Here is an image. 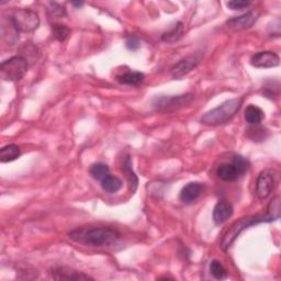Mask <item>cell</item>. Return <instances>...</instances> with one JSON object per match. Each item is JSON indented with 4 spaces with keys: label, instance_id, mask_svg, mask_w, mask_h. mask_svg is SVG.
Here are the masks:
<instances>
[{
    "label": "cell",
    "instance_id": "6da1fadb",
    "mask_svg": "<svg viewBox=\"0 0 281 281\" xmlns=\"http://www.w3.org/2000/svg\"><path fill=\"white\" fill-rule=\"evenodd\" d=\"M68 237L78 244L90 247H109L119 241V232L112 228H79L68 233Z\"/></svg>",
    "mask_w": 281,
    "mask_h": 281
},
{
    "label": "cell",
    "instance_id": "7a4b0ae2",
    "mask_svg": "<svg viewBox=\"0 0 281 281\" xmlns=\"http://www.w3.org/2000/svg\"><path fill=\"white\" fill-rule=\"evenodd\" d=\"M243 105L242 98H233L224 101L218 107L204 113L201 118V123L204 126L217 127L229 123L239 111Z\"/></svg>",
    "mask_w": 281,
    "mask_h": 281
},
{
    "label": "cell",
    "instance_id": "3957f363",
    "mask_svg": "<svg viewBox=\"0 0 281 281\" xmlns=\"http://www.w3.org/2000/svg\"><path fill=\"white\" fill-rule=\"evenodd\" d=\"M266 222H272L271 218L268 215H248L239 218L236 222L233 223L230 229L225 232L223 235V238L221 241V247L223 251L229 249L231 245L235 242V239L238 237L241 233L246 230L249 226L256 225L259 223H266Z\"/></svg>",
    "mask_w": 281,
    "mask_h": 281
},
{
    "label": "cell",
    "instance_id": "277c9868",
    "mask_svg": "<svg viewBox=\"0 0 281 281\" xmlns=\"http://www.w3.org/2000/svg\"><path fill=\"white\" fill-rule=\"evenodd\" d=\"M10 23L18 32L30 33L39 28L40 18L38 13L32 9L21 8L12 12Z\"/></svg>",
    "mask_w": 281,
    "mask_h": 281
},
{
    "label": "cell",
    "instance_id": "5b68a950",
    "mask_svg": "<svg viewBox=\"0 0 281 281\" xmlns=\"http://www.w3.org/2000/svg\"><path fill=\"white\" fill-rule=\"evenodd\" d=\"M28 59L18 55L3 61L0 65V76L6 81H18L28 72Z\"/></svg>",
    "mask_w": 281,
    "mask_h": 281
},
{
    "label": "cell",
    "instance_id": "8992f818",
    "mask_svg": "<svg viewBox=\"0 0 281 281\" xmlns=\"http://www.w3.org/2000/svg\"><path fill=\"white\" fill-rule=\"evenodd\" d=\"M194 99V96L191 93H186L181 96H163V97L156 98L153 101V107L156 111L160 112H169L175 111L178 109L186 107L190 101Z\"/></svg>",
    "mask_w": 281,
    "mask_h": 281
},
{
    "label": "cell",
    "instance_id": "52a82bcc",
    "mask_svg": "<svg viewBox=\"0 0 281 281\" xmlns=\"http://www.w3.org/2000/svg\"><path fill=\"white\" fill-rule=\"evenodd\" d=\"M277 183V171L275 169H264L257 177L256 180V196L259 200L268 198Z\"/></svg>",
    "mask_w": 281,
    "mask_h": 281
},
{
    "label": "cell",
    "instance_id": "ba28073f",
    "mask_svg": "<svg viewBox=\"0 0 281 281\" xmlns=\"http://www.w3.org/2000/svg\"><path fill=\"white\" fill-rule=\"evenodd\" d=\"M257 19H258V13L249 11L244 13L242 16L234 17L228 20L226 25L234 31H244V30L251 29L257 21Z\"/></svg>",
    "mask_w": 281,
    "mask_h": 281
},
{
    "label": "cell",
    "instance_id": "9c48e42d",
    "mask_svg": "<svg viewBox=\"0 0 281 281\" xmlns=\"http://www.w3.org/2000/svg\"><path fill=\"white\" fill-rule=\"evenodd\" d=\"M280 63V58L276 53L270 51L258 52L251 58V64L256 68H272L277 67Z\"/></svg>",
    "mask_w": 281,
    "mask_h": 281
},
{
    "label": "cell",
    "instance_id": "30bf717a",
    "mask_svg": "<svg viewBox=\"0 0 281 281\" xmlns=\"http://www.w3.org/2000/svg\"><path fill=\"white\" fill-rule=\"evenodd\" d=\"M198 65V59L196 57H186L178 61L170 68V75L174 79H179L186 76L191 71H194Z\"/></svg>",
    "mask_w": 281,
    "mask_h": 281
},
{
    "label": "cell",
    "instance_id": "8fae6325",
    "mask_svg": "<svg viewBox=\"0 0 281 281\" xmlns=\"http://www.w3.org/2000/svg\"><path fill=\"white\" fill-rule=\"evenodd\" d=\"M51 275L52 278L55 280H92L91 277L85 275L84 272L67 268V267H57V268H54Z\"/></svg>",
    "mask_w": 281,
    "mask_h": 281
},
{
    "label": "cell",
    "instance_id": "7c38bea8",
    "mask_svg": "<svg viewBox=\"0 0 281 281\" xmlns=\"http://www.w3.org/2000/svg\"><path fill=\"white\" fill-rule=\"evenodd\" d=\"M216 175L223 181L233 182L239 179V178L243 176V173L236 167L235 164L231 163V164H222V165L218 166L216 170Z\"/></svg>",
    "mask_w": 281,
    "mask_h": 281
},
{
    "label": "cell",
    "instance_id": "4fadbf2b",
    "mask_svg": "<svg viewBox=\"0 0 281 281\" xmlns=\"http://www.w3.org/2000/svg\"><path fill=\"white\" fill-rule=\"evenodd\" d=\"M203 190L202 183L200 182H190L184 186L180 191V200L186 203L190 204L194 203L197 199L201 196Z\"/></svg>",
    "mask_w": 281,
    "mask_h": 281
},
{
    "label": "cell",
    "instance_id": "5bb4252c",
    "mask_svg": "<svg viewBox=\"0 0 281 281\" xmlns=\"http://www.w3.org/2000/svg\"><path fill=\"white\" fill-rule=\"evenodd\" d=\"M233 215L232 205L226 201L217 202L213 209V221L216 225L225 223Z\"/></svg>",
    "mask_w": 281,
    "mask_h": 281
},
{
    "label": "cell",
    "instance_id": "9a60e30c",
    "mask_svg": "<svg viewBox=\"0 0 281 281\" xmlns=\"http://www.w3.org/2000/svg\"><path fill=\"white\" fill-rule=\"evenodd\" d=\"M144 79H145V75L141 72H127L116 77V80L120 84L129 86H139L143 83Z\"/></svg>",
    "mask_w": 281,
    "mask_h": 281
},
{
    "label": "cell",
    "instance_id": "2e32d148",
    "mask_svg": "<svg viewBox=\"0 0 281 281\" xmlns=\"http://www.w3.org/2000/svg\"><path fill=\"white\" fill-rule=\"evenodd\" d=\"M264 114L265 113L262 109L258 108L257 106L249 105L247 108H246V110L244 112V118H245V121L247 122L249 126H258L262 123L265 116Z\"/></svg>",
    "mask_w": 281,
    "mask_h": 281
},
{
    "label": "cell",
    "instance_id": "e0dca14e",
    "mask_svg": "<svg viewBox=\"0 0 281 281\" xmlns=\"http://www.w3.org/2000/svg\"><path fill=\"white\" fill-rule=\"evenodd\" d=\"M21 155V150L20 147L16 144H9L5 147L0 149V161L2 163H9L12 161H16Z\"/></svg>",
    "mask_w": 281,
    "mask_h": 281
},
{
    "label": "cell",
    "instance_id": "ac0fdd59",
    "mask_svg": "<svg viewBox=\"0 0 281 281\" xmlns=\"http://www.w3.org/2000/svg\"><path fill=\"white\" fill-rule=\"evenodd\" d=\"M100 183L102 189L108 194H115L122 188L121 179H119L118 177L112 176L111 174H109L106 178H104V179L100 181Z\"/></svg>",
    "mask_w": 281,
    "mask_h": 281
},
{
    "label": "cell",
    "instance_id": "d6986e66",
    "mask_svg": "<svg viewBox=\"0 0 281 281\" xmlns=\"http://www.w3.org/2000/svg\"><path fill=\"white\" fill-rule=\"evenodd\" d=\"M89 173H90L93 179L101 181L104 178H106L110 174V169H109L108 165H106L104 163H96L93 165H91L90 169H89Z\"/></svg>",
    "mask_w": 281,
    "mask_h": 281
},
{
    "label": "cell",
    "instance_id": "ffe728a7",
    "mask_svg": "<svg viewBox=\"0 0 281 281\" xmlns=\"http://www.w3.org/2000/svg\"><path fill=\"white\" fill-rule=\"evenodd\" d=\"M122 170L124 171L127 177L129 178V181H130V184H131V189H132V193H134V191L136 190V188H138V177L135 176V174L133 173L132 170V163H131V160H130V157H126L124 161H123V164H122Z\"/></svg>",
    "mask_w": 281,
    "mask_h": 281
},
{
    "label": "cell",
    "instance_id": "44dd1931",
    "mask_svg": "<svg viewBox=\"0 0 281 281\" xmlns=\"http://www.w3.org/2000/svg\"><path fill=\"white\" fill-rule=\"evenodd\" d=\"M182 33H183V24L181 22H177L173 29L163 34L162 40L168 43H173L181 38Z\"/></svg>",
    "mask_w": 281,
    "mask_h": 281
},
{
    "label": "cell",
    "instance_id": "7402d4cb",
    "mask_svg": "<svg viewBox=\"0 0 281 281\" xmlns=\"http://www.w3.org/2000/svg\"><path fill=\"white\" fill-rule=\"evenodd\" d=\"M210 273L217 280H223L228 277V271H226L222 263L218 262V260H212L211 262Z\"/></svg>",
    "mask_w": 281,
    "mask_h": 281
},
{
    "label": "cell",
    "instance_id": "603a6c76",
    "mask_svg": "<svg viewBox=\"0 0 281 281\" xmlns=\"http://www.w3.org/2000/svg\"><path fill=\"white\" fill-rule=\"evenodd\" d=\"M52 31L54 38L59 41V42H64L71 34V29L64 24H54L52 26Z\"/></svg>",
    "mask_w": 281,
    "mask_h": 281
},
{
    "label": "cell",
    "instance_id": "cb8c5ba5",
    "mask_svg": "<svg viewBox=\"0 0 281 281\" xmlns=\"http://www.w3.org/2000/svg\"><path fill=\"white\" fill-rule=\"evenodd\" d=\"M267 215H268L272 221H276L280 217V198L279 197L272 199V201L269 203Z\"/></svg>",
    "mask_w": 281,
    "mask_h": 281
},
{
    "label": "cell",
    "instance_id": "d4e9b609",
    "mask_svg": "<svg viewBox=\"0 0 281 281\" xmlns=\"http://www.w3.org/2000/svg\"><path fill=\"white\" fill-rule=\"evenodd\" d=\"M49 16L52 18H63L66 16V10L63 6H60L57 3H50L49 4Z\"/></svg>",
    "mask_w": 281,
    "mask_h": 281
},
{
    "label": "cell",
    "instance_id": "484cf974",
    "mask_svg": "<svg viewBox=\"0 0 281 281\" xmlns=\"http://www.w3.org/2000/svg\"><path fill=\"white\" fill-rule=\"evenodd\" d=\"M232 163L235 164L236 167L242 171L243 175L249 169V166H251L249 162L246 159H244V157L241 156V155H235L234 157H233Z\"/></svg>",
    "mask_w": 281,
    "mask_h": 281
},
{
    "label": "cell",
    "instance_id": "4316f807",
    "mask_svg": "<svg viewBox=\"0 0 281 281\" xmlns=\"http://www.w3.org/2000/svg\"><path fill=\"white\" fill-rule=\"evenodd\" d=\"M251 5L252 3L249 2H236V0L226 3V6H228V8H230L231 10H243L248 8Z\"/></svg>",
    "mask_w": 281,
    "mask_h": 281
},
{
    "label": "cell",
    "instance_id": "83f0119b",
    "mask_svg": "<svg viewBox=\"0 0 281 281\" xmlns=\"http://www.w3.org/2000/svg\"><path fill=\"white\" fill-rule=\"evenodd\" d=\"M126 45H127V49L130 50V51H136L141 46L139 39L135 38V37L128 38L127 42H126Z\"/></svg>",
    "mask_w": 281,
    "mask_h": 281
},
{
    "label": "cell",
    "instance_id": "f1b7e54d",
    "mask_svg": "<svg viewBox=\"0 0 281 281\" xmlns=\"http://www.w3.org/2000/svg\"><path fill=\"white\" fill-rule=\"evenodd\" d=\"M72 5L75 6V7H81V6L84 5V3H83V2H80V3H75V2H73Z\"/></svg>",
    "mask_w": 281,
    "mask_h": 281
}]
</instances>
